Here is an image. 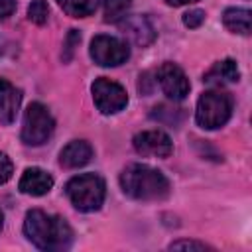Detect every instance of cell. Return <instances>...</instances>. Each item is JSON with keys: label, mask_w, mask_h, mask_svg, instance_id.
Returning a JSON list of instances; mask_svg holds the SVG:
<instances>
[{"label": "cell", "mask_w": 252, "mask_h": 252, "mask_svg": "<svg viewBox=\"0 0 252 252\" xmlns=\"http://www.w3.org/2000/svg\"><path fill=\"white\" fill-rule=\"evenodd\" d=\"M24 234L41 250H67L73 242V228L59 215L32 209L24 220Z\"/></svg>", "instance_id": "6da1fadb"}, {"label": "cell", "mask_w": 252, "mask_h": 252, "mask_svg": "<svg viewBox=\"0 0 252 252\" xmlns=\"http://www.w3.org/2000/svg\"><path fill=\"white\" fill-rule=\"evenodd\" d=\"M122 191L138 201H161L169 195V179L159 171L144 163H130L120 173Z\"/></svg>", "instance_id": "7a4b0ae2"}, {"label": "cell", "mask_w": 252, "mask_h": 252, "mask_svg": "<svg viewBox=\"0 0 252 252\" xmlns=\"http://www.w3.org/2000/svg\"><path fill=\"white\" fill-rule=\"evenodd\" d=\"M65 193L75 209L83 213H93L98 211L100 205L104 203L106 185L104 179L96 173H81L67 181Z\"/></svg>", "instance_id": "3957f363"}, {"label": "cell", "mask_w": 252, "mask_h": 252, "mask_svg": "<svg viewBox=\"0 0 252 252\" xmlns=\"http://www.w3.org/2000/svg\"><path fill=\"white\" fill-rule=\"evenodd\" d=\"M230 114H232V98L228 93L207 91L199 96L195 118L201 128H205V130L220 128L228 122Z\"/></svg>", "instance_id": "277c9868"}, {"label": "cell", "mask_w": 252, "mask_h": 252, "mask_svg": "<svg viewBox=\"0 0 252 252\" xmlns=\"http://www.w3.org/2000/svg\"><path fill=\"white\" fill-rule=\"evenodd\" d=\"M55 130V120L47 106L41 102H32L24 114L22 124V142L28 146H41L45 144Z\"/></svg>", "instance_id": "5b68a950"}, {"label": "cell", "mask_w": 252, "mask_h": 252, "mask_svg": "<svg viewBox=\"0 0 252 252\" xmlns=\"http://www.w3.org/2000/svg\"><path fill=\"white\" fill-rule=\"evenodd\" d=\"M91 57L100 67H118L130 57V47L118 37L100 33L91 41Z\"/></svg>", "instance_id": "8992f818"}, {"label": "cell", "mask_w": 252, "mask_h": 252, "mask_svg": "<svg viewBox=\"0 0 252 252\" xmlns=\"http://www.w3.org/2000/svg\"><path fill=\"white\" fill-rule=\"evenodd\" d=\"M91 91H93V100L102 114H116L128 104V94L124 87L106 77L96 79Z\"/></svg>", "instance_id": "52a82bcc"}, {"label": "cell", "mask_w": 252, "mask_h": 252, "mask_svg": "<svg viewBox=\"0 0 252 252\" xmlns=\"http://www.w3.org/2000/svg\"><path fill=\"white\" fill-rule=\"evenodd\" d=\"M158 81H159V87L163 91V94H167V98L171 100H183L187 94H189V79L187 75L183 73V69L171 61L163 63L159 69H158Z\"/></svg>", "instance_id": "ba28073f"}, {"label": "cell", "mask_w": 252, "mask_h": 252, "mask_svg": "<svg viewBox=\"0 0 252 252\" xmlns=\"http://www.w3.org/2000/svg\"><path fill=\"white\" fill-rule=\"evenodd\" d=\"M134 150L140 156H150V158H167L173 152L171 138L161 132V130H144L138 132L132 140Z\"/></svg>", "instance_id": "9c48e42d"}, {"label": "cell", "mask_w": 252, "mask_h": 252, "mask_svg": "<svg viewBox=\"0 0 252 252\" xmlns=\"http://www.w3.org/2000/svg\"><path fill=\"white\" fill-rule=\"evenodd\" d=\"M120 28H122L124 35H128L140 47H146L156 39V30L146 16H138V14L124 16L120 20Z\"/></svg>", "instance_id": "30bf717a"}, {"label": "cell", "mask_w": 252, "mask_h": 252, "mask_svg": "<svg viewBox=\"0 0 252 252\" xmlns=\"http://www.w3.org/2000/svg\"><path fill=\"white\" fill-rule=\"evenodd\" d=\"M22 104V93L10 81L0 79V124H12Z\"/></svg>", "instance_id": "8fae6325"}, {"label": "cell", "mask_w": 252, "mask_h": 252, "mask_svg": "<svg viewBox=\"0 0 252 252\" xmlns=\"http://www.w3.org/2000/svg\"><path fill=\"white\" fill-rule=\"evenodd\" d=\"M18 187L26 195L39 197V195H45L53 187V177L45 169H41V167H28L24 171Z\"/></svg>", "instance_id": "7c38bea8"}, {"label": "cell", "mask_w": 252, "mask_h": 252, "mask_svg": "<svg viewBox=\"0 0 252 252\" xmlns=\"http://www.w3.org/2000/svg\"><path fill=\"white\" fill-rule=\"evenodd\" d=\"M93 158V148L89 142L85 140H73L69 142L61 154H59V163L67 169H75V167H83L91 161Z\"/></svg>", "instance_id": "4fadbf2b"}, {"label": "cell", "mask_w": 252, "mask_h": 252, "mask_svg": "<svg viewBox=\"0 0 252 252\" xmlns=\"http://www.w3.org/2000/svg\"><path fill=\"white\" fill-rule=\"evenodd\" d=\"M240 79V71L234 59H222L217 61L203 77L205 83L209 85H222V83H236Z\"/></svg>", "instance_id": "5bb4252c"}, {"label": "cell", "mask_w": 252, "mask_h": 252, "mask_svg": "<svg viewBox=\"0 0 252 252\" xmlns=\"http://www.w3.org/2000/svg\"><path fill=\"white\" fill-rule=\"evenodd\" d=\"M222 24L232 33H250V10L248 8H226L222 14Z\"/></svg>", "instance_id": "9a60e30c"}, {"label": "cell", "mask_w": 252, "mask_h": 252, "mask_svg": "<svg viewBox=\"0 0 252 252\" xmlns=\"http://www.w3.org/2000/svg\"><path fill=\"white\" fill-rule=\"evenodd\" d=\"M57 4L71 18H87L96 10L94 0H57Z\"/></svg>", "instance_id": "2e32d148"}, {"label": "cell", "mask_w": 252, "mask_h": 252, "mask_svg": "<svg viewBox=\"0 0 252 252\" xmlns=\"http://www.w3.org/2000/svg\"><path fill=\"white\" fill-rule=\"evenodd\" d=\"M132 6V0H102L104 22H120Z\"/></svg>", "instance_id": "e0dca14e"}, {"label": "cell", "mask_w": 252, "mask_h": 252, "mask_svg": "<svg viewBox=\"0 0 252 252\" xmlns=\"http://www.w3.org/2000/svg\"><path fill=\"white\" fill-rule=\"evenodd\" d=\"M28 18H30V22H33L37 26L45 24L47 18H49V6H47V2L45 0H33L28 6Z\"/></svg>", "instance_id": "ac0fdd59"}, {"label": "cell", "mask_w": 252, "mask_h": 252, "mask_svg": "<svg viewBox=\"0 0 252 252\" xmlns=\"http://www.w3.org/2000/svg\"><path fill=\"white\" fill-rule=\"evenodd\" d=\"M207 248L211 246L197 240H175L169 244V250H207Z\"/></svg>", "instance_id": "d6986e66"}, {"label": "cell", "mask_w": 252, "mask_h": 252, "mask_svg": "<svg viewBox=\"0 0 252 252\" xmlns=\"http://www.w3.org/2000/svg\"><path fill=\"white\" fill-rule=\"evenodd\" d=\"M203 22H205V12L203 10H189V12L183 14V24L191 30L199 28Z\"/></svg>", "instance_id": "ffe728a7"}, {"label": "cell", "mask_w": 252, "mask_h": 252, "mask_svg": "<svg viewBox=\"0 0 252 252\" xmlns=\"http://www.w3.org/2000/svg\"><path fill=\"white\" fill-rule=\"evenodd\" d=\"M79 41H81V33H79L77 30H71V32L67 33V39H65V53H63V59H65V61L71 59V55H73V51H75V45H79Z\"/></svg>", "instance_id": "44dd1931"}, {"label": "cell", "mask_w": 252, "mask_h": 252, "mask_svg": "<svg viewBox=\"0 0 252 252\" xmlns=\"http://www.w3.org/2000/svg\"><path fill=\"white\" fill-rule=\"evenodd\" d=\"M12 171H14V165H12L10 158L0 152V183H6L12 177Z\"/></svg>", "instance_id": "7402d4cb"}, {"label": "cell", "mask_w": 252, "mask_h": 252, "mask_svg": "<svg viewBox=\"0 0 252 252\" xmlns=\"http://www.w3.org/2000/svg\"><path fill=\"white\" fill-rule=\"evenodd\" d=\"M16 10V0H0V20H6Z\"/></svg>", "instance_id": "603a6c76"}, {"label": "cell", "mask_w": 252, "mask_h": 252, "mask_svg": "<svg viewBox=\"0 0 252 252\" xmlns=\"http://www.w3.org/2000/svg\"><path fill=\"white\" fill-rule=\"evenodd\" d=\"M169 6H185V4H191V2H197V0H165Z\"/></svg>", "instance_id": "cb8c5ba5"}, {"label": "cell", "mask_w": 252, "mask_h": 252, "mask_svg": "<svg viewBox=\"0 0 252 252\" xmlns=\"http://www.w3.org/2000/svg\"><path fill=\"white\" fill-rule=\"evenodd\" d=\"M2 224H4V215H2V211H0V230H2Z\"/></svg>", "instance_id": "d4e9b609"}]
</instances>
